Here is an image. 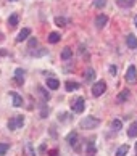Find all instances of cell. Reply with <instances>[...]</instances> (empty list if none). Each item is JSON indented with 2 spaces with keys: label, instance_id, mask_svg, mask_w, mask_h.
<instances>
[{
  "label": "cell",
  "instance_id": "5bb4252c",
  "mask_svg": "<svg viewBox=\"0 0 137 156\" xmlns=\"http://www.w3.org/2000/svg\"><path fill=\"white\" fill-rule=\"evenodd\" d=\"M31 36V29L29 27H24L20 34H18V37H16V42H23V40H26L27 37Z\"/></svg>",
  "mask_w": 137,
  "mask_h": 156
},
{
  "label": "cell",
  "instance_id": "d4e9b609",
  "mask_svg": "<svg viewBox=\"0 0 137 156\" xmlns=\"http://www.w3.org/2000/svg\"><path fill=\"white\" fill-rule=\"evenodd\" d=\"M106 5V0H94V7L95 8H103Z\"/></svg>",
  "mask_w": 137,
  "mask_h": 156
},
{
  "label": "cell",
  "instance_id": "f546056e",
  "mask_svg": "<svg viewBox=\"0 0 137 156\" xmlns=\"http://www.w3.org/2000/svg\"><path fill=\"white\" fill-rule=\"evenodd\" d=\"M44 55H47V50H44V48L39 50V53H36V51L32 53V56H44Z\"/></svg>",
  "mask_w": 137,
  "mask_h": 156
},
{
  "label": "cell",
  "instance_id": "484cf974",
  "mask_svg": "<svg viewBox=\"0 0 137 156\" xmlns=\"http://www.w3.org/2000/svg\"><path fill=\"white\" fill-rule=\"evenodd\" d=\"M8 148H10L8 143H0V156H3L5 153H7V151H8Z\"/></svg>",
  "mask_w": 137,
  "mask_h": 156
},
{
  "label": "cell",
  "instance_id": "ffe728a7",
  "mask_svg": "<svg viewBox=\"0 0 137 156\" xmlns=\"http://www.w3.org/2000/svg\"><path fill=\"white\" fill-rule=\"evenodd\" d=\"M73 58V50L70 47H65L63 50H61V60H71Z\"/></svg>",
  "mask_w": 137,
  "mask_h": 156
},
{
  "label": "cell",
  "instance_id": "d6a6232c",
  "mask_svg": "<svg viewBox=\"0 0 137 156\" xmlns=\"http://www.w3.org/2000/svg\"><path fill=\"white\" fill-rule=\"evenodd\" d=\"M134 26H135V27H137V15H135V16H134Z\"/></svg>",
  "mask_w": 137,
  "mask_h": 156
},
{
  "label": "cell",
  "instance_id": "d6986e66",
  "mask_svg": "<svg viewBox=\"0 0 137 156\" xmlns=\"http://www.w3.org/2000/svg\"><path fill=\"white\" fill-rule=\"evenodd\" d=\"M18 23H20V16H18V13H11V15H10V18H8V24H10L11 27H16V26H18Z\"/></svg>",
  "mask_w": 137,
  "mask_h": 156
},
{
  "label": "cell",
  "instance_id": "3957f363",
  "mask_svg": "<svg viewBox=\"0 0 137 156\" xmlns=\"http://www.w3.org/2000/svg\"><path fill=\"white\" fill-rule=\"evenodd\" d=\"M84 108H85V101H84L82 97H78V98H74V100L71 101V109L74 113H82Z\"/></svg>",
  "mask_w": 137,
  "mask_h": 156
},
{
  "label": "cell",
  "instance_id": "7a4b0ae2",
  "mask_svg": "<svg viewBox=\"0 0 137 156\" xmlns=\"http://www.w3.org/2000/svg\"><path fill=\"white\" fill-rule=\"evenodd\" d=\"M23 124H24V116H13L7 122V127L10 130H16V129H21Z\"/></svg>",
  "mask_w": 137,
  "mask_h": 156
},
{
  "label": "cell",
  "instance_id": "cb8c5ba5",
  "mask_svg": "<svg viewBox=\"0 0 137 156\" xmlns=\"http://www.w3.org/2000/svg\"><path fill=\"white\" fill-rule=\"evenodd\" d=\"M37 90H39V94L42 95V98H44V101H49V100H50V94H49V90H45L44 87H39Z\"/></svg>",
  "mask_w": 137,
  "mask_h": 156
},
{
  "label": "cell",
  "instance_id": "7c38bea8",
  "mask_svg": "<svg viewBox=\"0 0 137 156\" xmlns=\"http://www.w3.org/2000/svg\"><path fill=\"white\" fill-rule=\"evenodd\" d=\"M15 82L20 84V85H23V82H24V71H23L21 68H18L15 71Z\"/></svg>",
  "mask_w": 137,
  "mask_h": 156
},
{
  "label": "cell",
  "instance_id": "30bf717a",
  "mask_svg": "<svg viewBox=\"0 0 137 156\" xmlns=\"http://www.w3.org/2000/svg\"><path fill=\"white\" fill-rule=\"evenodd\" d=\"M116 5L119 8H132L135 5V0H116Z\"/></svg>",
  "mask_w": 137,
  "mask_h": 156
},
{
  "label": "cell",
  "instance_id": "ac0fdd59",
  "mask_svg": "<svg viewBox=\"0 0 137 156\" xmlns=\"http://www.w3.org/2000/svg\"><path fill=\"white\" fill-rule=\"evenodd\" d=\"M84 77L87 82H92V80H95V71L92 68H87L85 69V73H84Z\"/></svg>",
  "mask_w": 137,
  "mask_h": 156
},
{
  "label": "cell",
  "instance_id": "277c9868",
  "mask_svg": "<svg viewBox=\"0 0 137 156\" xmlns=\"http://www.w3.org/2000/svg\"><path fill=\"white\" fill-rule=\"evenodd\" d=\"M105 90H106V84L103 82V80H99V82H95V84L92 85V95H94V97L103 95Z\"/></svg>",
  "mask_w": 137,
  "mask_h": 156
},
{
  "label": "cell",
  "instance_id": "f1b7e54d",
  "mask_svg": "<svg viewBox=\"0 0 137 156\" xmlns=\"http://www.w3.org/2000/svg\"><path fill=\"white\" fill-rule=\"evenodd\" d=\"M26 153H27V156H34V154H36V151L32 150L31 143H26Z\"/></svg>",
  "mask_w": 137,
  "mask_h": 156
},
{
  "label": "cell",
  "instance_id": "603a6c76",
  "mask_svg": "<svg viewBox=\"0 0 137 156\" xmlns=\"http://www.w3.org/2000/svg\"><path fill=\"white\" fill-rule=\"evenodd\" d=\"M111 129L115 130V132H119L123 129V124H121V121L119 119H113V122H111Z\"/></svg>",
  "mask_w": 137,
  "mask_h": 156
},
{
  "label": "cell",
  "instance_id": "836d02e7",
  "mask_svg": "<svg viewBox=\"0 0 137 156\" xmlns=\"http://www.w3.org/2000/svg\"><path fill=\"white\" fill-rule=\"evenodd\" d=\"M8 2H18V0H8Z\"/></svg>",
  "mask_w": 137,
  "mask_h": 156
},
{
  "label": "cell",
  "instance_id": "ba28073f",
  "mask_svg": "<svg viewBox=\"0 0 137 156\" xmlns=\"http://www.w3.org/2000/svg\"><path fill=\"white\" fill-rule=\"evenodd\" d=\"M108 23V16L106 15H99L95 18V27L97 29H102V27H105Z\"/></svg>",
  "mask_w": 137,
  "mask_h": 156
},
{
  "label": "cell",
  "instance_id": "6da1fadb",
  "mask_svg": "<svg viewBox=\"0 0 137 156\" xmlns=\"http://www.w3.org/2000/svg\"><path fill=\"white\" fill-rule=\"evenodd\" d=\"M100 126V119L99 118H95V116H85L84 119L79 121V127L81 129H95V127H99Z\"/></svg>",
  "mask_w": 137,
  "mask_h": 156
},
{
  "label": "cell",
  "instance_id": "9a60e30c",
  "mask_svg": "<svg viewBox=\"0 0 137 156\" xmlns=\"http://www.w3.org/2000/svg\"><path fill=\"white\" fill-rule=\"evenodd\" d=\"M45 84H47V87H49L50 90H56V89L60 87V82H58V79H55V77H49V79H47V82H45Z\"/></svg>",
  "mask_w": 137,
  "mask_h": 156
},
{
  "label": "cell",
  "instance_id": "e575fe53",
  "mask_svg": "<svg viewBox=\"0 0 137 156\" xmlns=\"http://www.w3.org/2000/svg\"><path fill=\"white\" fill-rule=\"evenodd\" d=\"M135 154H137V143H135Z\"/></svg>",
  "mask_w": 137,
  "mask_h": 156
},
{
  "label": "cell",
  "instance_id": "7402d4cb",
  "mask_svg": "<svg viewBox=\"0 0 137 156\" xmlns=\"http://www.w3.org/2000/svg\"><path fill=\"white\" fill-rule=\"evenodd\" d=\"M60 39H61V37H60L58 32H50V34H49V42H50V44H56Z\"/></svg>",
  "mask_w": 137,
  "mask_h": 156
},
{
  "label": "cell",
  "instance_id": "4dcf8cb0",
  "mask_svg": "<svg viewBox=\"0 0 137 156\" xmlns=\"http://www.w3.org/2000/svg\"><path fill=\"white\" fill-rule=\"evenodd\" d=\"M36 45H37V39H31V40H29V48L36 47Z\"/></svg>",
  "mask_w": 137,
  "mask_h": 156
},
{
  "label": "cell",
  "instance_id": "52a82bcc",
  "mask_svg": "<svg viewBox=\"0 0 137 156\" xmlns=\"http://www.w3.org/2000/svg\"><path fill=\"white\" fill-rule=\"evenodd\" d=\"M85 154L87 156H95L97 154V148H95V143H94V138L85 143Z\"/></svg>",
  "mask_w": 137,
  "mask_h": 156
},
{
  "label": "cell",
  "instance_id": "8fae6325",
  "mask_svg": "<svg viewBox=\"0 0 137 156\" xmlns=\"http://www.w3.org/2000/svg\"><path fill=\"white\" fill-rule=\"evenodd\" d=\"M126 45L129 48H137V37L134 34H128L126 36Z\"/></svg>",
  "mask_w": 137,
  "mask_h": 156
},
{
  "label": "cell",
  "instance_id": "e0dca14e",
  "mask_svg": "<svg viewBox=\"0 0 137 156\" xmlns=\"http://www.w3.org/2000/svg\"><path fill=\"white\" fill-rule=\"evenodd\" d=\"M128 135H129L131 138H135V137H137V121L131 122L129 129H128Z\"/></svg>",
  "mask_w": 137,
  "mask_h": 156
},
{
  "label": "cell",
  "instance_id": "44dd1931",
  "mask_svg": "<svg viewBox=\"0 0 137 156\" xmlns=\"http://www.w3.org/2000/svg\"><path fill=\"white\" fill-rule=\"evenodd\" d=\"M128 151H129V145L126 143V145H121V147L116 150V154H115V156H126Z\"/></svg>",
  "mask_w": 137,
  "mask_h": 156
},
{
  "label": "cell",
  "instance_id": "5b68a950",
  "mask_svg": "<svg viewBox=\"0 0 137 156\" xmlns=\"http://www.w3.org/2000/svg\"><path fill=\"white\" fill-rule=\"evenodd\" d=\"M126 82H129V84H135L137 82V71H135V66L134 65H131L129 68H128V71H126Z\"/></svg>",
  "mask_w": 137,
  "mask_h": 156
},
{
  "label": "cell",
  "instance_id": "9c48e42d",
  "mask_svg": "<svg viewBox=\"0 0 137 156\" xmlns=\"http://www.w3.org/2000/svg\"><path fill=\"white\" fill-rule=\"evenodd\" d=\"M10 95H11V98H13V106L15 108H21L23 103H24V101H23V97L20 94H16V92H11Z\"/></svg>",
  "mask_w": 137,
  "mask_h": 156
},
{
  "label": "cell",
  "instance_id": "4fadbf2b",
  "mask_svg": "<svg viewBox=\"0 0 137 156\" xmlns=\"http://www.w3.org/2000/svg\"><path fill=\"white\" fill-rule=\"evenodd\" d=\"M65 89H66V92H74V90L81 89V84H79V82H73V80H68V82L65 84Z\"/></svg>",
  "mask_w": 137,
  "mask_h": 156
},
{
  "label": "cell",
  "instance_id": "83f0119b",
  "mask_svg": "<svg viewBox=\"0 0 137 156\" xmlns=\"http://www.w3.org/2000/svg\"><path fill=\"white\" fill-rule=\"evenodd\" d=\"M55 24L61 27V26H65V24H66V20H65V18H61V16H56V18H55Z\"/></svg>",
  "mask_w": 137,
  "mask_h": 156
},
{
  "label": "cell",
  "instance_id": "1f68e13d",
  "mask_svg": "<svg viewBox=\"0 0 137 156\" xmlns=\"http://www.w3.org/2000/svg\"><path fill=\"white\" fill-rule=\"evenodd\" d=\"M110 73H111V74H116V66L111 65V66H110Z\"/></svg>",
  "mask_w": 137,
  "mask_h": 156
},
{
  "label": "cell",
  "instance_id": "8992f818",
  "mask_svg": "<svg viewBox=\"0 0 137 156\" xmlns=\"http://www.w3.org/2000/svg\"><path fill=\"white\" fill-rule=\"evenodd\" d=\"M66 142H68V145H70L71 148L79 150V135L76 134V132H70L68 137H66Z\"/></svg>",
  "mask_w": 137,
  "mask_h": 156
},
{
  "label": "cell",
  "instance_id": "2e32d148",
  "mask_svg": "<svg viewBox=\"0 0 137 156\" xmlns=\"http://www.w3.org/2000/svg\"><path fill=\"white\" fill-rule=\"evenodd\" d=\"M129 97H131V92L126 89V90H123L121 94L116 97V101H118V103H124L126 100H129Z\"/></svg>",
  "mask_w": 137,
  "mask_h": 156
},
{
  "label": "cell",
  "instance_id": "4316f807",
  "mask_svg": "<svg viewBox=\"0 0 137 156\" xmlns=\"http://www.w3.org/2000/svg\"><path fill=\"white\" fill-rule=\"evenodd\" d=\"M47 114H49V108L45 106V103H42L41 105V118H47Z\"/></svg>",
  "mask_w": 137,
  "mask_h": 156
}]
</instances>
